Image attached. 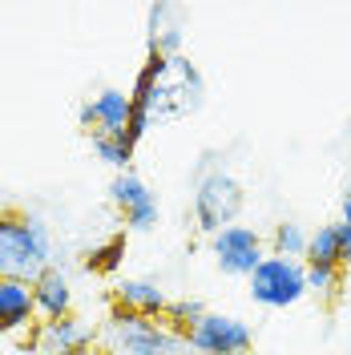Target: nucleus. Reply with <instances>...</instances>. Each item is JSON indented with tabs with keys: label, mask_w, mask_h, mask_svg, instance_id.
Here are the masks:
<instances>
[{
	"label": "nucleus",
	"mask_w": 351,
	"mask_h": 355,
	"mask_svg": "<svg viewBox=\"0 0 351 355\" xmlns=\"http://www.w3.org/2000/svg\"><path fill=\"white\" fill-rule=\"evenodd\" d=\"M37 323H41V315H37L33 283H21V279H0V335L33 331Z\"/></svg>",
	"instance_id": "13"
},
{
	"label": "nucleus",
	"mask_w": 351,
	"mask_h": 355,
	"mask_svg": "<svg viewBox=\"0 0 351 355\" xmlns=\"http://www.w3.org/2000/svg\"><path fill=\"white\" fill-rule=\"evenodd\" d=\"M246 295H250V303H259L266 311H286V307H295V303H303L307 299L303 263L299 259L266 254L263 263L255 266V275L246 279Z\"/></svg>",
	"instance_id": "5"
},
{
	"label": "nucleus",
	"mask_w": 351,
	"mask_h": 355,
	"mask_svg": "<svg viewBox=\"0 0 351 355\" xmlns=\"http://www.w3.org/2000/svg\"><path fill=\"white\" fill-rule=\"evenodd\" d=\"M210 259H214V266L222 275L250 279L255 266L266 259V239L255 226H246V222H230V226H222L219 234H210Z\"/></svg>",
	"instance_id": "7"
},
{
	"label": "nucleus",
	"mask_w": 351,
	"mask_h": 355,
	"mask_svg": "<svg viewBox=\"0 0 351 355\" xmlns=\"http://www.w3.org/2000/svg\"><path fill=\"white\" fill-rule=\"evenodd\" d=\"M89 150H93V157H97L101 166H110L113 174H126L130 162H133L137 141H133L130 133H121V137H89Z\"/></svg>",
	"instance_id": "17"
},
{
	"label": "nucleus",
	"mask_w": 351,
	"mask_h": 355,
	"mask_svg": "<svg viewBox=\"0 0 351 355\" xmlns=\"http://www.w3.org/2000/svg\"><path fill=\"white\" fill-rule=\"evenodd\" d=\"M303 263H327L339 266V218L335 222H319L311 230V243H307V259Z\"/></svg>",
	"instance_id": "19"
},
{
	"label": "nucleus",
	"mask_w": 351,
	"mask_h": 355,
	"mask_svg": "<svg viewBox=\"0 0 351 355\" xmlns=\"http://www.w3.org/2000/svg\"><path fill=\"white\" fill-rule=\"evenodd\" d=\"M113 307L142 315V319H166L170 295L157 279H142V275H126L113 283Z\"/></svg>",
	"instance_id": "12"
},
{
	"label": "nucleus",
	"mask_w": 351,
	"mask_h": 355,
	"mask_svg": "<svg viewBox=\"0 0 351 355\" xmlns=\"http://www.w3.org/2000/svg\"><path fill=\"white\" fill-rule=\"evenodd\" d=\"M307 243H311V230L303 222L283 218L271 226V239H266V254H279V259H307Z\"/></svg>",
	"instance_id": "15"
},
{
	"label": "nucleus",
	"mask_w": 351,
	"mask_h": 355,
	"mask_svg": "<svg viewBox=\"0 0 351 355\" xmlns=\"http://www.w3.org/2000/svg\"><path fill=\"white\" fill-rule=\"evenodd\" d=\"M77 121H81V130L89 137H121V133H130V125H133L130 89L105 85L97 93H89L81 101V110H77Z\"/></svg>",
	"instance_id": "10"
},
{
	"label": "nucleus",
	"mask_w": 351,
	"mask_h": 355,
	"mask_svg": "<svg viewBox=\"0 0 351 355\" xmlns=\"http://www.w3.org/2000/svg\"><path fill=\"white\" fill-rule=\"evenodd\" d=\"M33 299H37V315L41 319H65L73 315V279L61 263L49 266L41 279L33 283Z\"/></svg>",
	"instance_id": "14"
},
{
	"label": "nucleus",
	"mask_w": 351,
	"mask_h": 355,
	"mask_svg": "<svg viewBox=\"0 0 351 355\" xmlns=\"http://www.w3.org/2000/svg\"><path fill=\"white\" fill-rule=\"evenodd\" d=\"M28 352L33 355H97L101 352V327H93L81 315L41 319L28 331Z\"/></svg>",
	"instance_id": "6"
},
{
	"label": "nucleus",
	"mask_w": 351,
	"mask_h": 355,
	"mask_svg": "<svg viewBox=\"0 0 351 355\" xmlns=\"http://www.w3.org/2000/svg\"><path fill=\"white\" fill-rule=\"evenodd\" d=\"M110 202L113 210L126 222V234H150L157 222H162V202L150 190V182L137 174V170H126V174H113L110 182Z\"/></svg>",
	"instance_id": "8"
},
{
	"label": "nucleus",
	"mask_w": 351,
	"mask_h": 355,
	"mask_svg": "<svg viewBox=\"0 0 351 355\" xmlns=\"http://www.w3.org/2000/svg\"><path fill=\"white\" fill-rule=\"evenodd\" d=\"M186 44V12L170 4V0H157L146 8V57H178Z\"/></svg>",
	"instance_id": "11"
},
{
	"label": "nucleus",
	"mask_w": 351,
	"mask_h": 355,
	"mask_svg": "<svg viewBox=\"0 0 351 355\" xmlns=\"http://www.w3.org/2000/svg\"><path fill=\"white\" fill-rule=\"evenodd\" d=\"M339 266H351V226L339 222Z\"/></svg>",
	"instance_id": "21"
},
{
	"label": "nucleus",
	"mask_w": 351,
	"mask_h": 355,
	"mask_svg": "<svg viewBox=\"0 0 351 355\" xmlns=\"http://www.w3.org/2000/svg\"><path fill=\"white\" fill-rule=\"evenodd\" d=\"M133 97V125L130 137L142 141L154 125H174L194 117L206 105V81L202 69L178 53V57H146V65L137 69L130 85Z\"/></svg>",
	"instance_id": "1"
},
{
	"label": "nucleus",
	"mask_w": 351,
	"mask_h": 355,
	"mask_svg": "<svg viewBox=\"0 0 351 355\" xmlns=\"http://www.w3.org/2000/svg\"><path fill=\"white\" fill-rule=\"evenodd\" d=\"M239 355H259V352H255V347H250V352H239Z\"/></svg>",
	"instance_id": "23"
},
{
	"label": "nucleus",
	"mask_w": 351,
	"mask_h": 355,
	"mask_svg": "<svg viewBox=\"0 0 351 355\" xmlns=\"http://www.w3.org/2000/svg\"><path fill=\"white\" fill-rule=\"evenodd\" d=\"M202 315H206V307H202L198 299H170V307H166V323H170L178 335H186Z\"/></svg>",
	"instance_id": "20"
},
{
	"label": "nucleus",
	"mask_w": 351,
	"mask_h": 355,
	"mask_svg": "<svg viewBox=\"0 0 351 355\" xmlns=\"http://www.w3.org/2000/svg\"><path fill=\"white\" fill-rule=\"evenodd\" d=\"M49 266H57L49 222L33 210H0V279L37 283Z\"/></svg>",
	"instance_id": "2"
},
{
	"label": "nucleus",
	"mask_w": 351,
	"mask_h": 355,
	"mask_svg": "<svg viewBox=\"0 0 351 355\" xmlns=\"http://www.w3.org/2000/svg\"><path fill=\"white\" fill-rule=\"evenodd\" d=\"M186 339H190L194 355H239L255 347L250 323H242L239 315H222V311H206L186 331Z\"/></svg>",
	"instance_id": "9"
},
{
	"label": "nucleus",
	"mask_w": 351,
	"mask_h": 355,
	"mask_svg": "<svg viewBox=\"0 0 351 355\" xmlns=\"http://www.w3.org/2000/svg\"><path fill=\"white\" fill-rule=\"evenodd\" d=\"M339 222L351 226V178H348V186H343V194H339Z\"/></svg>",
	"instance_id": "22"
},
{
	"label": "nucleus",
	"mask_w": 351,
	"mask_h": 355,
	"mask_svg": "<svg viewBox=\"0 0 351 355\" xmlns=\"http://www.w3.org/2000/svg\"><path fill=\"white\" fill-rule=\"evenodd\" d=\"M303 279H307V295H315L319 303H335L343 295V266L303 263Z\"/></svg>",
	"instance_id": "18"
},
{
	"label": "nucleus",
	"mask_w": 351,
	"mask_h": 355,
	"mask_svg": "<svg viewBox=\"0 0 351 355\" xmlns=\"http://www.w3.org/2000/svg\"><path fill=\"white\" fill-rule=\"evenodd\" d=\"M126 250H130V234L117 230V234H110V239H101L97 246H89L81 263H85L89 275H117L121 263H126Z\"/></svg>",
	"instance_id": "16"
},
{
	"label": "nucleus",
	"mask_w": 351,
	"mask_h": 355,
	"mask_svg": "<svg viewBox=\"0 0 351 355\" xmlns=\"http://www.w3.org/2000/svg\"><path fill=\"white\" fill-rule=\"evenodd\" d=\"M101 352L105 355H194V347L166 319H142V315L113 307L105 315V323H101Z\"/></svg>",
	"instance_id": "4"
},
{
	"label": "nucleus",
	"mask_w": 351,
	"mask_h": 355,
	"mask_svg": "<svg viewBox=\"0 0 351 355\" xmlns=\"http://www.w3.org/2000/svg\"><path fill=\"white\" fill-rule=\"evenodd\" d=\"M194 194H190V214L202 234H219L222 226L239 222L242 206H246V190L230 170H226V154L222 150H202L190 170Z\"/></svg>",
	"instance_id": "3"
}]
</instances>
